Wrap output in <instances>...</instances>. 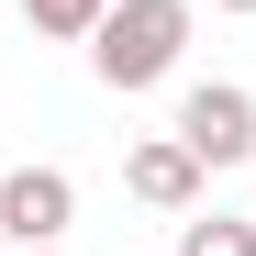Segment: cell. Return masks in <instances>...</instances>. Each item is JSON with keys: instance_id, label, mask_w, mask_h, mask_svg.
Instances as JSON below:
<instances>
[{"instance_id": "cell-6", "label": "cell", "mask_w": 256, "mask_h": 256, "mask_svg": "<svg viewBox=\"0 0 256 256\" xmlns=\"http://www.w3.org/2000/svg\"><path fill=\"white\" fill-rule=\"evenodd\" d=\"M178 256H256V223H178Z\"/></svg>"}, {"instance_id": "cell-3", "label": "cell", "mask_w": 256, "mask_h": 256, "mask_svg": "<svg viewBox=\"0 0 256 256\" xmlns=\"http://www.w3.org/2000/svg\"><path fill=\"white\" fill-rule=\"evenodd\" d=\"M78 223V178L67 167H12V178H0V234L12 245H56Z\"/></svg>"}, {"instance_id": "cell-4", "label": "cell", "mask_w": 256, "mask_h": 256, "mask_svg": "<svg viewBox=\"0 0 256 256\" xmlns=\"http://www.w3.org/2000/svg\"><path fill=\"white\" fill-rule=\"evenodd\" d=\"M122 190H134L145 212H190V200H200V156H190L178 134H145L134 156H122Z\"/></svg>"}, {"instance_id": "cell-2", "label": "cell", "mask_w": 256, "mask_h": 256, "mask_svg": "<svg viewBox=\"0 0 256 256\" xmlns=\"http://www.w3.org/2000/svg\"><path fill=\"white\" fill-rule=\"evenodd\" d=\"M178 145H190L200 167H245V156H256V90L200 78V90L178 100Z\"/></svg>"}, {"instance_id": "cell-5", "label": "cell", "mask_w": 256, "mask_h": 256, "mask_svg": "<svg viewBox=\"0 0 256 256\" xmlns=\"http://www.w3.org/2000/svg\"><path fill=\"white\" fill-rule=\"evenodd\" d=\"M100 12H112V0H22V22L45 34V45H90V34H100Z\"/></svg>"}, {"instance_id": "cell-9", "label": "cell", "mask_w": 256, "mask_h": 256, "mask_svg": "<svg viewBox=\"0 0 256 256\" xmlns=\"http://www.w3.org/2000/svg\"><path fill=\"white\" fill-rule=\"evenodd\" d=\"M0 256H12V234H0Z\"/></svg>"}, {"instance_id": "cell-8", "label": "cell", "mask_w": 256, "mask_h": 256, "mask_svg": "<svg viewBox=\"0 0 256 256\" xmlns=\"http://www.w3.org/2000/svg\"><path fill=\"white\" fill-rule=\"evenodd\" d=\"M22 256H56V245H22Z\"/></svg>"}, {"instance_id": "cell-1", "label": "cell", "mask_w": 256, "mask_h": 256, "mask_svg": "<svg viewBox=\"0 0 256 256\" xmlns=\"http://www.w3.org/2000/svg\"><path fill=\"white\" fill-rule=\"evenodd\" d=\"M178 45H190V0H112L90 34V67H100V90H156L178 67Z\"/></svg>"}, {"instance_id": "cell-7", "label": "cell", "mask_w": 256, "mask_h": 256, "mask_svg": "<svg viewBox=\"0 0 256 256\" xmlns=\"http://www.w3.org/2000/svg\"><path fill=\"white\" fill-rule=\"evenodd\" d=\"M223 12H256V0H223Z\"/></svg>"}]
</instances>
